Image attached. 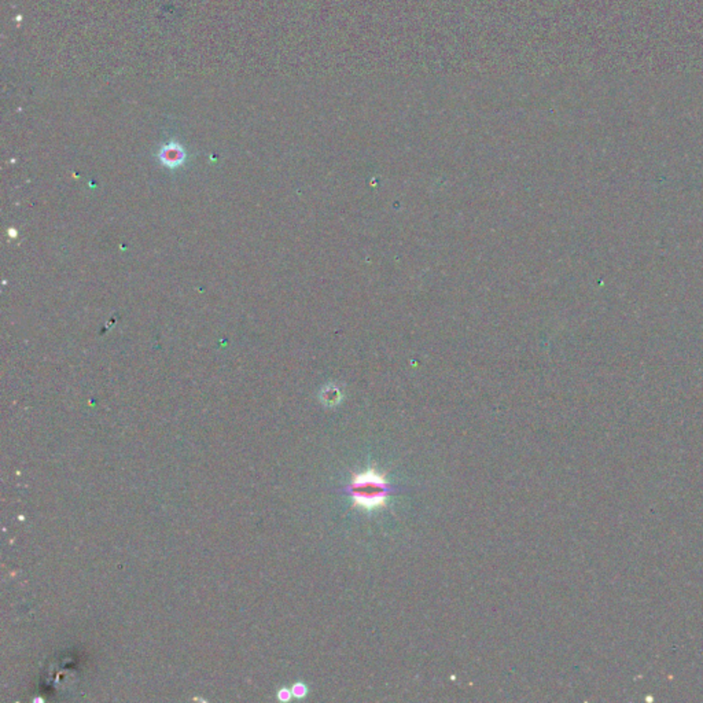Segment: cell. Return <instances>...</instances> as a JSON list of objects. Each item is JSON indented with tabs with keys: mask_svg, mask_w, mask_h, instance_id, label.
<instances>
[{
	"mask_svg": "<svg viewBox=\"0 0 703 703\" xmlns=\"http://www.w3.org/2000/svg\"><path fill=\"white\" fill-rule=\"evenodd\" d=\"M184 158H185V152H184L183 147L176 141H170V143L162 146V148L159 150V159L168 168L180 166L184 162Z\"/></svg>",
	"mask_w": 703,
	"mask_h": 703,
	"instance_id": "7a4b0ae2",
	"label": "cell"
},
{
	"mask_svg": "<svg viewBox=\"0 0 703 703\" xmlns=\"http://www.w3.org/2000/svg\"><path fill=\"white\" fill-rule=\"evenodd\" d=\"M349 493L356 507L364 511H373L386 505L389 486L383 474L368 468L353 475Z\"/></svg>",
	"mask_w": 703,
	"mask_h": 703,
	"instance_id": "6da1fadb",
	"label": "cell"
},
{
	"mask_svg": "<svg viewBox=\"0 0 703 703\" xmlns=\"http://www.w3.org/2000/svg\"><path fill=\"white\" fill-rule=\"evenodd\" d=\"M291 693H292V692H291V691H288V689H280V691H279V699H280V700H283V702H287V700H290Z\"/></svg>",
	"mask_w": 703,
	"mask_h": 703,
	"instance_id": "277c9868",
	"label": "cell"
},
{
	"mask_svg": "<svg viewBox=\"0 0 703 703\" xmlns=\"http://www.w3.org/2000/svg\"><path fill=\"white\" fill-rule=\"evenodd\" d=\"M292 695L297 696V698H303L306 695V687L302 684V682H297L292 685V689H291Z\"/></svg>",
	"mask_w": 703,
	"mask_h": 703,
	"instance_id": "3957f363",
	"label": "cell"
}]
</instances>
